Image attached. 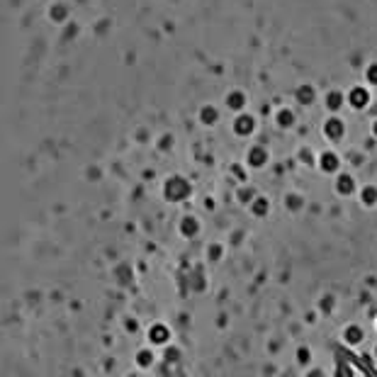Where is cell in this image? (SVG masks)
<instances>
[{
    "instance_id": "cell-2",
    "label": "cell",
    "mask_w": 377,
    "mask_h": 377,
    "mask_svg": "<svg viewBox=\"0 0 377 377\" xmlns=\"http://www.w3.org/2000/svg\"><path fill=\"white\" fill-rule=\"evenodd\" d=\"M348 102L353 105V107L360 110V107H365V105L370 102V93H368L365 88H353V90L348 93Z\"/></svg>"
},
{
    "instance_id": "cell-9",
    "label": "cell",
    "mask_w": 377,
    "mask_h": 377,
    "mask_svg": "<svg viewBox=\"0 0 377 377\" xmlns=\"http://www.w3.org/2000/svg\"><path fill=\"white\" fill-rule=\"evenodd\" d=\"M200 119H202L204 124H214V122H217V110H214L212 105L202 107V110H200Z\"/></svg>"
},
{
    "instance_id": "cell-10",
    "label": "cell",
    "mask_w": 377,
    "mask_h": 377,
    "mask_svg": "<svg viewBox=\"0 0 377 377\" xmlns=\"http://www.w3.org/2000/svg\"><path fill=\"white\" fill-rule=\"evenodd\" d=\"M326 105H329L331 110H338V107L343 105V95H341L338 90H333V93H329V97H326Z\"/></svg>"
},
{
    "instance_id": "cell-14",
    "label": "cell",
    "mask_w": 377,
    "mask_h": 377,
    "mask_svg": "<svg viewBox=\"0 0 377 377\" xmlns=\"http://www.w3.org/2000/svg\"><path fill=\"white\" fill-rule=\"evenodd\" d=\"M375 137H377V122H375Z\"/></svg>"
},
{
    "instance_id": "cell-7",
    "label": "cell",
    "mask_w": 377,
    "mask_h": 377,
    "mask_svg": "<svg viewBox=\"0 0 377 377\" xmlns=\"http://www.w3.org/2000/svg\"><path fill=\"white\" fill-rule=\"evenodd\" d=\"M294 95H297V100H299L302 105H309V102H314V88H312V86H299Z\"/></svg>"
},
{
    "instance_id": "cell-13",
    "label": "cell",
    "mask_w": 377,
    "mask_h": 377,
    "mask_svg": "<svg viewBox=\"0 0 377 377\" xmlns=\"http://www.w3.org/2000/svg\"><path fill=\"white\" fill-rule=\"evenodd\" d=\"M51 15H54V20H63L66 17V7H54Z\"/></svg>"
},
{
    "instance_id": "cell-6",
    "label": "cell",
    "mask_w": 377,
    "mask_h": 377,
    "mask_svg": "<svg viewBox=\"0 0 377 377\" xmlns=\"http://www.w3.org/2000/svg\"><path fill=\"white\" fill-rule=\"evenodd\" d=\"M321 168H324L326 173L338 171V156H336V153H324V156H321Z\"/></svg>"
},
{
    "instance_id": "cell-1",
    "label": "cell",
    "mask_w": 377,
    "mask_h": 377,
    "mask_svg": "<svg viewBox=\"0 0 377 377\" xmlns=\"http://www.w3.org/2000/svg\"><path fill=\"white\" fill-rule=\"evenodd\" d=\"M256 129V122H253V117L251 115H238L236 117V122H234V132L238 134V137H246V134H251Z\"/></svg>"
},
{
    "instance_id": "cell-5",
    "label": "cell",
    "mask_w": 377,
    "mask_h": 377,
    "mask_svg": "<svg viewBox=\"0 0 377 377\" xmlns=\"http://www.w3.org/2000/svg\"><path fill=\"white\" fill-rule=\"evenodd\" d=\"M336 190L341 192V195H350L353 190H355V180H353V175H338V183H336Z\"/></svg>"
},
{
    "instance_id": "cell-12",
    "label": "cell",
    "mask_w": 377,
    "mask_h": 377,
    "mask_svg": "<svg viewBox=\"0 0 377 377\" xmlns=\"http://www.w3.org/2000/svg\"><path fill=\"white\" fill-rule=\"evenodd\" d=\"M365 78H368L373 86H377V63H370V66H368V71H365Z\"/></svg>"
},
{
    "instance_id": "cell-4",
    "label": "cell",
    "mask_w": 377,
    "mask_h": 377,
    "mask_svg": "<svg viewBox=\"0 0 377 377\" xmlns=\"http://www.w3.org/2000/svg\"><path fill=\"white\" fill-rule=\"evenodd\" d=\"M265 161H268V153H265L263 146H253V148L248 151V163H251V166L258 168V166H263Z\"/></svg>"
},
{
    "instance_id": "cell-8",
    "label": "cell",
    "mask_w": 377,
    "mask_h": 377,
    "mask_svg": "<svg viewBox=\"0 0 377 377\" xmlns=\"http://www.w3.org/2000/svg\"><path fill=\"white\" fill-rule=\"evenodd\" d=\"M227 102H229V107H232V110H241V107H243V102H246V95H243L241 90H234Z\"/></svg>"
},
{
    "instance_id": "cell-11",
    "label": "cell",
    "mask_w": 377,
    "mask_h": 377,
    "mask_svg": "<svg viewBox=\"0 0 377 377\" xmlns=\"http://www.w3.org/2000/svg\"><path fill=\"white\" fill-rule=\"evenodd\" d=\"M278 124H280V127H292V124H294V115H292L290 110H280V112H278Z\"/></svg>"
},
{
    "instance_id": "cell-3",
    "label": "cell",
    "mask_w": 377,
    "mask_h": 377,
    "mask_svg": "<svg viewBox=\"0 0 377 377\" xmlns=\"http://www.w3.org/2000/svg\"><path fill=\"white\" fill-rule=\"evenodd\" d=\"M324 129H326V137H329V139H341V137H343V122L336 119V117H331Z\"/></svg>"
}]
</instances>
